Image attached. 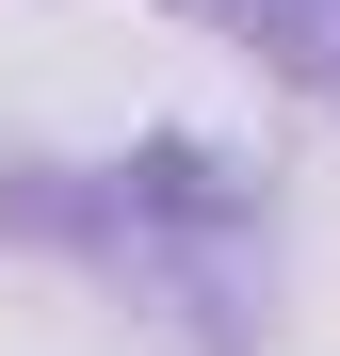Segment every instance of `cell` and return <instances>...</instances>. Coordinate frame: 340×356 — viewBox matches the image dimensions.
I'll use <instances>...</instances> for the list:
<instances>
[{
  "mask_svg": "<svg viewBox=\"0 0 340 356\" xmlns=\"http://www.w3.org/2000/svg\"><path fill=\"white\" fill-rule=\"evenodd\" d=\"M259 17L292 33V49H324V65H340V0H259Z\"/></svg>",
  "mask_w": 340,
  "mask_h": 356,
  "instance_id": "1",
  "label": "cell"
}]
</instances>
